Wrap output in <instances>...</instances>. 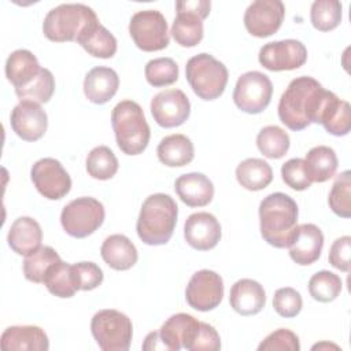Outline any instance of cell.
I'll return each mask as SVG.
<instances>
[{"label":"cell","instance_id":"26","mask_svg":"<svg viewBox=\"0 0 351 351\" xmlns=\"http://www.w3.org/2000/svg\"><path fill=\"white\" fill-rule=\"evenodd\" d=\"M100 255L103 261L114 270H129L133 267L138 259L137 248L125 234H111L108 236L101 247Z\"/></svg>","mask_w":351,"mask_h":351},{"label":"cell","instance_id":"3","mask_svg":"<svg viewBox=\"0 0 351 351\" xmlns=\"http://www.w3.org/2000/svg\"><path fill=\"white\" fill-rule=\"evenodd\" d=\"M178 217L176 200L166 193L149 195L141 206L136 230L147 245L166 244L174 232Z\"/></svg>","mask_w":351,"mask_h":351},{"label":"cell","instance_id":"48","mask_svg":"<svg viewBox=\"0 0 351 351\" xmlns=\"http://www.w3.org/2000/svg\"><path fill=\"white\" fill-rule=\"evenodd\" d=\"M321 347H335V348H337L336 346H333V344H326V343H322V344H315L314 347H313V350L314 348H321Z\"/></svg>","mask_w":351,"mask_h":351},{"label":"cell","instance_id":"16","mask_svg":"<svg viewBox=\"0 0 351 351\" xmlns=\"http://www.w3.org/2000/svg\"><path fill=\"white\" fill-rule=\"evenodd\" d=\"M285 7L280 0L252 1L244 12V26L247 32L259 38L274 34L282 25Z\"/></svg>","mask_w":351,"mask_h":351},{"label":"cell","instance_id":"32","mask_svg":"<svg viewBox=\"0 0 351 351\" xmlns=\"http://www.w3.org/2000/svg\"><path fill=\"white\" fill-rule=\"evenodd\" d=\"M236 178L248 191H262L273 181V170L266 160L248 158L236 167Z\"/></svg>","mask_w":351,"mask_h":351},{"label":"cell","instance_id":"22","mask_svg":"<svg viewBox=\"0 0 351 351\" xmlns=\"http://www.w3.org/2000/svg\"><path fill=\"white\" fill-rule=\"evenodd\" d=\"M229 303L230 307L240 315H255L265 307L266 293L258 281L241 278L232 285Z\"/></svg>","mask_w":351,"mask_h":351},{"label":"cell","instance_id":"45","mask_svg":"<svg viewBox=\"0 0 351 351\" xmlns=\"http://www.w3.org/2000/svg\"><path fill=\"white\" fill-rule=\"evenodd\" d=\"M259 351H299L300 343L296 333L289 329L280 328L267 335L258 346Z\"/></svg>","mask_w":351,"mask_h":351},{"label":"cell","instance_id":"47","mask_svg":"<svg viewBox=\"0 0 351 351\" xmlns=\"http://www.w3.org/2000/svg\"><path fill=\"white\" fill-rule=\"evenodd\" d=\"M221 348V339L214 326L200 322L199 332L193 340L191 351H218Z\"/></svg>","mask_w":351,"mask_h":351},{"label":"cell","instance_id":"30","mask_svg":"<svg viewBox=\"0 0 351 351\" xmlns=\"http://www.w3.org/2000/svg\"><path fill=\"white\" fill-rule=\"evenodd\" d=\"M318 123H321L329 134L346 136L351 129V107L348 101L339 99L333 92L328 97Z\"/></svg>","mask_w":351,"mask_h":351},{"label":"cell","instance_id":"24","mask_svg":"<svg viewBox=\"0 0 351 351\" xmlns=\"http://www.w3.org/2000/svg\"><path fill=\"white\" fill-rule=\"evenodd\" d=\"M174 189L181 202L189 207H204L214 197V185L203 173L180 176L176 180Z\"/></svg>","mask_w":351,"mask_h":351},{"label":"cell","instance_id":"29","mask_svg":"<svg viewBox=\"0 0 351 351\" xmlns=\"http://www.w3.org/2000/svg\"><path fill=\"white\" fill-rule=\"evenodd\" d=\"M156 155L165 166L182 167L193 160L195 148L191 138L185 134H170L160 140Z\"/></svg>","mask_w":351,"mask_h":351},{"label":"cell","instance_id":"21","mask_svg":"<svg viewBox=\"0 0 351 351\" xmlns=\"http://www.w3.org/2000/svg\"><path fill=\"white\" fill-rule=\"evenodd\" d=\"M4 351H47L49 340L44 329L34 325H16L4 329L0 337Z\"/></svg>","mask_w":351,"mask_h":351},{"label":"cell","instance_id":"40","mask_svg":"<svg viewBox=\"0 0 351 351\" xmlns=\"http://www.w3.org/2000/svg\"><path fill=\"white\" fill-rule=\"evenodd\" d=\"M328 203L330 210L341 217H351V173L350 170H344L335 180L332 189L329 192Z\"/></svg>","mask_w":351,"mask_h":351},{"label":"cell","instance_id":"12","mask_svg":"<svg viewBox=\"0 0 351 351\" xmlns=\"http://www.w3.org/2000/svg\"><path fill=\"white\" fill-rule=\"evenodd\" d=\"M273 85L270 78L261 71L241 74L233 90V101L247 114H259L270 104Z\"/></svg>","mask_w":351,"mask_h":351},{"label":"cell","instance_id":"39","mask_svg":"<svg viewBox=\"0 0 351 351\" xmlns=\"http://www.w3.org/2000/svg\"><path fill=\"white\" fill-rule=\"evenodd\" d=\"M55 92V77L48 69H41L40 74L25 88L15 89L21 101H33L43 104L49 101Z\"/></svg>","mask_w":351,"mask_h":351},{"label":"cell","instance_id":"6","mask_svg":"<svg viewBox=\"0 0 351 351\" xmlns=\"http://www.w3.org/2000/svg\"><path fill=\"white\" fill-rule=\"evenodd\" d=\"M185 77L197 97L215 100L223 93L229 73L222 62L210 53L202 52L186 62Z\"/></svg>","mask_w":351,"mask_h":351},{"label":"cell","instance_id":"28","mask_svg":"<svg viewBox=\"0 0 351 351\" xmlns=\"http://www.w3.org/2000/svg\"><path fill=\"white\" fill-rule=\"evenodd\" d=\"M77 43L89 55L100 59L112 58L117 52V38L99 22V19L84 29L78 36Z\"/></svg>","mask_w":351,"mask_h":351},{"label":"cell","instance_id":"35","mask_svg":"<svg viewBox=\"0 0 351 351\" xmlns=\"http://www.w3.org/2000/svg\"><path fill=\"white\" fill-rule=\"evenodd\" d=\"M43 284L52 295L63 299L71 298L77 292L71 277V265L63 262L62 259L49 266L44 276Z\"/></svg>","mask_w":351,"mask_h":351},{"label":"cell","instance_id":"11","mask_svg":"<svg viewBox=\"0 0 351 351\" xmlns=\"http://www.w3.org/2000/svg\"><path fill=\"white\" fill-rule=\"evenodd\" d=\"M129 34L136 47L145 52L162 51L170 41L166 18L156 10H143L133 14L129 22Z\"/></svg>","mask_w":351,"mask_h":351},{"label":"cell","instance_id":"42","mask_svg":"<svg viewBox=\"0 0 351 351\" xmlns=\"http://www.w3.org/2000/svg\"><path fill=\"white\" fill-rule=\"evenodd\" d=\"M71 277L77 291H92L103 282V270L95 262L71 265Z\"/></svg>","mask_w":351,"mask_h":351},{"label":"cell","instance_id":"9","mask_svg":"<svg viewBox=\"0 0 351 351\" xmlns=\"http://www.w3.org/2000/svg\"><path fill=\"white\" fill-rule=\"evenodd\" d=\"M104 217V206L97 199L82 196L63 207L60 223L69 236L84 239L95 233L103 225Z\"/></svg>","mask_w":351,"mask_h":351},{"label":"cell","instance_id":"44","mask_svg":"<svg viewBox=\"0 0 351 351\" xmlns=\"http://www.w3.org/2000/svg\"><path fill=\"white\" fill-rule=\"evenodd\" d=\"M281 178L295 191H306L313 184L307 174L304 160L300 158H292L281 166Z\"/></svg>","mask_w":351,"mask_h":351},{"label":"cell","instance_id":"10","mask_svg":"<svg viewBox=\"0 0 351 351\" xmlns=\"http://www.w3.org/2000/svg\"><path fill=\"white\" fill-rule=\"evenodd\" d=\"M211 3L207 0L177 1V15L171 25V36L174 41L185 48L197 45L204 34L203 19L210 14Z\"/></svg>","mask_w":351,"mask_h":351},{"label":"cell","instance_id":"1","mask_svg":"<svg viewBox=\"0 0 351 351\" xmlns=\"http://www.w3.org/2000/svg\"><path fill=\"white\" fill-rule=\"evenodd\" d=\"M330 93L313 77L302 75L292 80L278 101L280 121L295 132L306 129L310 123H318Z\"/></svg>","mask_w":351,"mask_h":351},{"label":"cell","instance_id":"38","mask_svg":"<svg viewBox=\"0 0 351 351\" xmlns=\"http://www.w3.org/2000/svg\"><path fill=\"white\" fill-rule=\"evenodd\" d=\"M58 261H60V256L52 247H40L34 254L26 256L23 261L25 278L36 284L43 282L49 266H52Z\"/></svg>","mask_w":351,"mask_h":351},{"label":"cell","instance_id":"19","mask_svg":"<svg viewBox=\"0 0 351 351\" xmlns=\"http://www.w3.org/2000/svg\"><path fill=\"white\" fill-rule=\"evenodd\" d=\"M221 236V225L210 213H193L184 223L185 241L197 251L213 250L219 243Z\"/></svg>","mask_w":351,"mask_h":351},{"label":"cell","instance_id":"33","mask_svg":"<svg viewBox=\"0 0 351 351\" xmlns=\"http://www.w3.org/2000/svg\"><path fill=\"white\" fill-rule=\"evenodd\" d=\"M288 133L276 125L265 126L256 136V147L269 159H280L289 149Z\"/></svg>","mask_w":351,"mask_h":351},{"label":"cell","instance_id":"4","mask_svg":"<svg viewBox=\"0 0 351 351\" xmlns=\"http://www.w3.org/2000/svg\"><path fill=\"white\" fill-rule=\"evenodd\" d=\"M111 125L117 145L126 155L141 154L151 137L143 108L133 100L119 101L111 111Z\"/></svg>","mask_w":351,"mask_h":351},{"label":"cell","instance_id":"23","mask_svg":"<svg viewBox=\"0 0 351 351\" xmlns=\"http://www.w3.org/2000/svg\"><path fill=\"white\" fill-rule=\"evenodd\" d=\"M43 230L40 223L32 217H19L16 218L7 236L10 248L23 256L34 254L41 247Z\"/></svg>","mask_w":351,"mask_h":351},{"label":"cell","instance_id":"36","mask_svg":"<svg viewBox=\"0 0 351 351\" xmlns=\"http://www.w3.org/2000/svg\"><path fill=\"white\" fill-rule=\"evenodd\" d=\"M341 11L343 5L337 0H315L310 8V19L317 30L329 32L340 25Z\"/></svg>","mask_w":351,"mask_h":351},{"label":"cell","instance_id":"20","mask_svg":"<svg viewBox=\"0 0 351 351\" xmlns=\"http://www.w3.org/2000/svg\"><path fill=\"white\" fill-rule=\"evenodd\" d=\"M324 247V234L314 223L298 225L288 244L291 259L300 265L308 266L318 261Z\"/></svg>","mask_w":351,"mask_h":351},{"label":"cell","instance_id":"17","mask_svg":"<svg viewBox=\"0 0 351 351\" xmlns=\"http://www.w3.org/2000/svg\"><path fill=\"white\" fill-rule=\"evenodd\" d=\"M154 121L166 129L182 125L191 114V103L181 89H166L151 100Z\"/></svg>","mask_w":351,"mask_h":351},{"label":"cell","instance_id":"18","mask_svg":"<svg viewBox=\"0 0 351 351\" xmlns=\"http://www.w3.org/2000/svg\"><path fill=\"white\" fill-rule=\"evenodd\" d=\"M11 128L25 141L40 140L48 128V117L43 107L33 101H19L10 117Z\"/></svg>","mask_w":351,"mask_h":351},{"label":"cell","instance_id":"2","mask_svg":"<svg viewBox=\"0 0 351 351\" xmlns=\"http://www.w3.org/2000/svg\"><path fill=\"white\" fill-rule=\"evenodd\" d=\"M298 204L289 195H267L259 204L261 236L276 248H287L298 226Z\"/></svg>","mask_w":351,"mask_h":351},{"label":"cell","instance_id":"7","mask_svg":"<svg viewBox=\"0 0 351 351\" xmlns=\"http://www.w3.org/2000/svg\"><path fill=\"white\" fill-rule=\"evenodd\" d=\"M90 332L103 351H128L133 337V325L126 314L106 308L92 317Z\"/></svg>","mask_w":351,"mask_h":351},{"label":"cell","instance_id":"14","mask_svg":"<svg viewBox=\"0 0 351 351\" xmlns=\"http://www.w3.org/2000/svg\"><path fill=\"white\" fill-rule=\"evenodd\" d=\"M223 298L222 277L208 269L199 270L191 277L186 289V303L197 311H210L219 306Z\"/></svg>","mask_w":351,"mask_h":351},{"label":"cell","instance_id":"27","mask_svg":"<svg viewBox=\"0 0 351 351\" xmlns=\"http://www.w3.org/2000/svg\"><path fill=\"white\" fill-rule=\"evenodd\" d=\"M41 66L27 49H16L10 53L5 62V77L15 89L27 86L41 71Z\"/></svg>","mask_w":351,"mask_h":351},{"label":"cell","instance_id":"31","mask_svg":"<svg viewBox=\"0 0 351 351\" xmlns=\"http://www.w3.org/2000/svg\"><path fill=\"white\" fill-rule=\"evenodd\" d=\"M303 160L307 174L313 182H325L330 180L339 165L335 149L326 145L313 147Z\"/></svg>","mask_w":351,"mask_h":351},{"label":"cell","instance_id":"8","mask_svg":"<svg viewBox=\"0 0 351 351\" xmlns=\"http://www.w3.org/2000/svg\"><path fill=\"white\" fill-rule=\"evenodd\" d=\"M200 321L191 314L178 313L165 321L159 330L147 335L143 350H189L199 332Z\"/></svg>","mask_w":351,"mask_h":351},{"label":"cell","instance_id":"13","mask_svg":"<svg viewBox=\"0 0 351 351\" xmlns=\"http://www.w3.org/2000/svg\"><path fill=\"white\" fill-rule=\"evenodd\" d=\"M30 178L41 196L49 200L64 197L71 189V178L58 159L43 158L30 170Z\"/></svg>","mask_w":351,"mask_h":351},{"label":"cell","instance_id":"5","mask_svg":"<svg viewBox=\"0 0 351 351\" xmlns=\"http://www.w3.org/2000/svg\"><path fill=\"white\" fill-rule=\"evenodd\" d=\"M95 21H97L96 12L85 4H60L45 15L43 33L53 43L77 41L84 29Z\"/></svg>","mask_w":351,"mask_h":351},{"label":"cell","instance_id":"15","mask_svg":"<svg viewBox=\"0 0 351 351\" xmlns=\"http://www.w3.org/2000/svg\"><path fill=\"white\" fill-rule=\"evenodd\" d=\"M258 60L270 71L295 70L306 63L307 48L302 41L293 38L271 41L259 49Z\"/></svg>","mask_w":351,"mask_h":351},{"label":"cell","instance_id":"41","mask_svg":"<svg viewBox=\"0 0 351 351\" xmlns=\"http://www.w3.org/2000/svg\"><path fill=\"white\" fill-rule=\"evenodd\" d=\"M144 74L149 85L167 86L178 80V66L171 58H156L145 64Z\"/></svg>","mask_w":351,"mask_h":351},{"label":"cell","instance_id":"34","mask_svg":"<svg viewBox=\"0 0 351 351\" xmlns=\"http://www.w3.org/2000/svg\"><path fill=\"white\" fill-rule=\"evenodd\" d=\"M86 171L95 180H110L118 171V159L107 145L95 147L86 156Z\"/></svg>","mask_w":351,"mask_h":351},{"label":"cell","instance_id":"46","mask_svg":"<svg viewBox=\"0 0 351 351\" xmlns=\"http://www.w3.org/2000/svg\"><path fill=\"white\" fill-rule=\"evenodd\" d=\"M350 254H351V237L343 236L333 241L329 250V263L340 270V271H350Z\"/></svg>","mask_w":351,"mask_h":351},{"label":"cell","instance_id":"37","mask_svg":"<svg viewBox=\"0 0 351 351\" xmlns=\"http://www.w3.org/2000/svg\"><path fill=\"white\" fill-rule=\"evenodd\" d=\"M343 282L340 277L329 270H321L311 276L308 281L310 296L321 303L333 302L341 292Z\"/></svg>","mask_w":351,"mask_h":351},{"label":"cell","instance_id":"25","mask_svg":"<svg viewBox=\"0 0 351 351\" xmlns=\"http://www.w3.org/2000/svg\"><path fill=\"white\" fill-rule=\"evenodd\" d=\"M119 86V77L115 70L97 66L89 70L84 80V93L90 103L104 104L110 101Z\"/></svg>","mask_w":351,"mask_h":351},{"label":"cell","instance_id":"43","mask_svg":"<svg viewBox=\"0 0 351 351\" xmlns=\"http://www.w3.org/2000/svg\"><path fill=\"white\" fill-rule=\"evenodd\" d=\"M273 307L278 315L284 318H293L302 311V295L291 287L278 288L273 296Z\"/></svg>","mask_w":351,"mask_h":351}]
</instances>
